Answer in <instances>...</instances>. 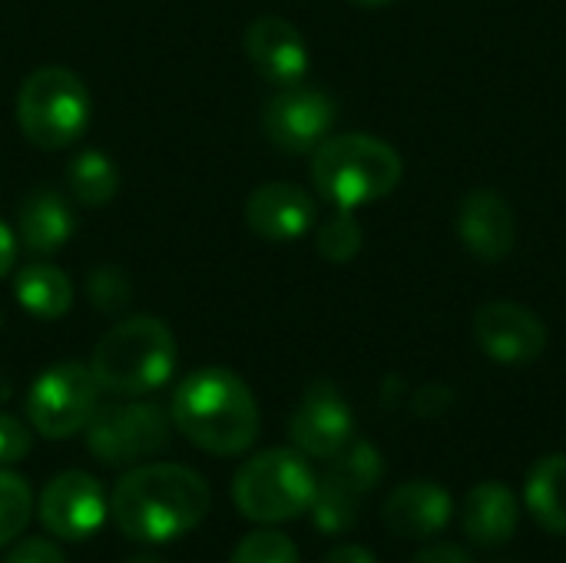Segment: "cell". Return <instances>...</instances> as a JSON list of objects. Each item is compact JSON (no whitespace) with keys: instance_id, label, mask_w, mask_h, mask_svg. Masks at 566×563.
I'll list each match as a JSON object with an SVG mask.
<instances>
[{"instance_id":"cell-1","label":"cell","mask_w":566,"mask_h":563,"mask_svg":"<svg viewBox=\"0 0 566 563\" xmlns=\"http://www.w3.org/2000/svg\"><path fill=\"white\" fill-rule=\"evenodd\" d=\"M209 501V488L196 471L182 465H143L116 481L109 518L133 544H169L206 521Z\"/></svg>"},{"instance_id":"cell-2","label":"cell","mask_w":566,"mask_h":563,"mask_svg":"<svg viewBox=\"0 0 566 563\" xmlns=\"http://www.w3.org/2000/svg\"><path fill=\"white\" fill-rule=\"evenodd\" d=\"M176 431L206 455L232 458L255 445L262 418L249 385L229 368H199L172 395Z\"/></svg>"},{"instance_id":"cell-3","label":"cell","mask_w":566,"mask_h":563,"mask_svg":"<svg viewBox=\"0 0 566 563\" xmlns=\"http://www.w3.org/2000/svg\"><path fill=\"white\" fill-rule=\"evenodd\" d=\"M176 362L179 348L169 325L153 315H133L116 322L96 342L90 372L103 392L116 398H143L172 378Z\"/></svg>"},{"instance_id":"cell-4","label":"cell","mask_w":566,"mask_h":563,"mask_svg":"<svg viewBox=\"0 0 566 563\" xmlns=\"http://www.w3.org/2000/svg\"><path fill=\"white\" fill-rule=\"evenodd\" d=\"M312 183L335 209H358L391 196L401 183V156L378 136L345 133L315 146Z\"/></svg>"},{"instance_id":"cell-5","label":"cell","mask_w":566,"mask_h":563,"mask_svg":"<svg viewBox=\"0 0 566 563\" xmlns=\"http://www.w3.org/2000/svg\"><path fill=\"white\" fill-rule=\"evenodd\" d=\"M315 488L318 478L302 451L269 448L239 468L232 481V501L245 521L269 528L302 518L312 508Z\"/></svg>"},{"instance_id":"cell-6","label":"cell","mask_w":566,"mask_h":563,"mask_svg":"<svg viewBox=\"0 0 566 563\" xmlns=\"http://www.w3.org/2000/svg\"><path fill=\"white\" fill-rule=\"evenodd\" d=\"M20 133L40 149L73 146L90 123V93L66 66L33 70L17 93Z\"/></svg>"},{"instance_id":"cell-7","label":"cell","mask_w":566,"mask_h":563,"mask_svg":"<svg viewBox=\"0 0 566 563\" xmlns=\"http://www.w3.org/2000/svg\"><path fill=\"white\" fill-rule=\"evenodd\" d=\"M99 382L90 365L60 362L50 365L27 392V418L36 435L50 441H63L80 435L93 411L99 408Z\"/></svg>"},{"instance_id":"cell-8","label":"cell","mask_w":566,"mask_h":563,"mask_svg":"<svg viewBox=\"0 0 566 563\" xmlns=\"http://www.w3.org/2000/svg\"><path fill=\"white\" fill-rule=\"evenodd\" d=\"M172 418L153 402H116L99 405L90 418L86 448L103 465H133L159 455L169 445Z\"/></svg>"},{"instance_id":"cell-9","label":"cell","mask_w":566,"mask_h":563,"mask_svg":"<svg viewBox=\"0 0 566 563\" xmlns=\"http://www.w3.org/2000/svg\"><path fill=\"white\" fill-rule=\"evenodd\" d=\"M332 123H335V100L302 83L282 86L262 113L269 143L285 153H315V146L328 139Z\"/></svg>"},{"instance_id":"cell-10","label":"cell","mask_w":566,"mask_h":563,"mask_svg":"<svg viewBox=\"0 0 566 563\" xmlns=\"http://www.w3.org/2000/svg\"><path fill=\"white\" fill-rule=\"evenodd\" d=\"M106 491L86 471H63L40 494V524L60 541L93 538L106 524Z\"/></svg>"},{"instance_id":"cell-11","label":"cell","mask_w":566,"mask_h":563,"mask_svg":"<svg viewBox=\"0 0 566 563\" xmlns=\"http://www.w3.org/2000/svg\"><path fill=\"white\" fill-rule=\"evenodd\" d=\"M289 438L305 458L332 461L352 438L355 418L348 402L332 382H315L289 418Z\"/></svg>"},{"instance_id":"cell-12","label":"cell","mask_w":566,"mask_h":563,"mask_svg":"<svg viewBox=\"0 0 566 563\" xmlns=\"http://www.w3.org/2000/svg\"><path fill=\"white\" fill-rule=\"evenodd\" d=\"M474 335L488 358L531 365L547 352V325L517 302H488L474 315Z\"/></svg>"},{"instance_id":"cell-13","label":"cell","mask_w":566,"mask_h":563,"mask_svg":"<svg viewBox=\"0 0 566 563\" xmlns=\"http://www.w3.org/2000/svg\"><path fill=\"white\" fill-rule=\"evenodd\" d=\"M245 56L255 73L272 86H298L308 76V46L295 23L282 17H259L242 37Z\"/></svg>"},{"instance_id":"cell-14","label":"cell","mask_w":566,"mask_h":563,"mask_svg":"<svg viewBox=\"0 0 566 563\" xmlns=\"http://www.w3.org/2000/svg\"><path fill=\"white\" fill-rule=\"evenodd\" d=\"M458 236L484 262H501L517 242L511 202L497 189H471L458 206Z\"/></svg>"},{"instance_id":"cell-15","label":"cell","mask_w":566,"mask_h":563,"mask_svg":"<svg viewBox=\"0 0 566 563\" xmlns=\"http://www.w3.org/2000/svg\"><path fill=\"white\" fill-rule=\"evenodd\" d=\"M245 222L265 242H295L315 226V199L295 183H265L249 196Z\"/></svg>"},{"instance_id":"cell-16","label":"cell","mask_w":566,"mask_h":563,"mask_svg":"<svg viewBox=\"0 0 566 563\" xmlns=\"http://www.w3.org/2000/svg\"><path fill=\"white\" fill-rule=\"evenodd\" d=\"M451 514H454V501H451L448 488H441L434 481H408V484L395 488L381 508L385 528L408 541L434 538L438 531H444L451 524Z\"/></svg>"},{"instance_id":"cell-17","label":"cell","mask_w":566,"mask_h":563,"mask_svg":"<svg viewBox=\"0 0 566 563\" xmlns=\"http://www.w3.org/2000/svg\"><path fill=\"white\" fill-rule=\"evenodd\" d=\"M461 524H464V534L474 548L497 551V548L511 544L517 534V524H521L517 494L501 481H481L464 498Z\"/></svg>"},{"instance_id":"cell-18","label":"cell","mask_w":566,"mask_h":563,"mask_svg":"<svg viewBox=\"0 0 566 563\" xmlns=\"http://www.w3.org/2000/svg\"><path fill=\"white\" fill-rule=\"evenodd\" d=\"M76 229L73 209L66 199L46 186L33 189L17 212V242L33 256H53L60 252Z\"/></svg>"},{"instance_id":"cell-19","label":"cell","mask_w":566,"mask_h":563,"mask_svg":"<svg viewBox=\"0 0 566 563\" xmlns=\"http://www.w3.org/2000/svg\"><path fill=\"white\" fill-rule=\"evenodd\" d=\"M13 295L23 312L40 322H56L73 305V282L63 269L50 262H30L13 279Z\"/></svg>"},{"instance_id":"cell-20","label":"cell","mask_w":566,"mask_h":563,"mask_svg":"<svg viewBox=\"0 0 566 563\" xmlns=\"http://www.w3.org/2000/svg\"><path fill=\"white\" fill-rule=\"evenodd\" d=\"M524 501L544 531L566 534V455H547L531 468Z\"/></svg>"},{"instance_id":"cell-21","label":"cell","mask_w":566,"mask_h":563,"mask_svg":"<svg viewBox=\"0 0 566 563\" xmlns=\"http://www.w3.org/2000/svg\"><path fill=\"white\" fill-rule=\"evenodd\" d=\"M381 475H385V458H381V451L371 445V441H348L332 461H328V471L322 475V478H328L332 484H338L342 491H348L352 498H365V494H371L375 488H378V481H381Z\"/></svg>"},{"instance_id":"cell-22","label":"cell","mask_w":566,"mask_h":563,"mask_svg":"<svg viewBox=\"0 0 566 563\" xmlns=\"http://www.w3.org/2000/svg\"><path fill=\"white\" fill-rule=\"evenodd\" d=\"M66 186H70V192H73L76 202H83L90 209H99V206H106L116 196V189H119V169H116V163L106 153L83 149L66 166Z\"/></svg>"},{"instance_id":"cell-23","label":"cell","mask_w":566,"mask_h":563,"mask_svg":"<svg viewBox=\"0 0 566 563\" xmlns=\"http://www.w3.org/2000/svg\"><path fill=\"white\" fill-rule=\"evenodd\" d=\"M308 514H312V521H315V528L322 534H345V531H352L358 524L361 501L352 498L348 491H342L338 484H332L328 478H318Z\"/></svg>"},{"instance_id":"cell-24","label":"cell","mask_w":566,"mask_h":563,"mask_svg":"<svg viewBox=\"0 0 566 563\" xmlns=\"http://www.w3.org/2000/svg\"><path fill=\"white\" fill-rule=\"evenodd\" d=\"M30 511H33L30 484L20 475L0 468V548L13 544L23 534Z\"/></svg>"},{"instance_id":"cell-25","label":"cell","mask_w":566,"mask_h":563,"mask_svg":"<svg viewBox=\"0 0 566 563\" xmlns=\"http://www.w3.org/2000/svg\"><path fill=\"white\" fill-rule=\"evenodd\" d=\"M315 246L328 262H352L361 249V226L352 209H335L315 232Z\"/></svg>"},{"instance_id":"cell-26","label":"cell","mask_w":566,"mask_h":563,"mask_svg":"<svg viewBox=\"0 0 566 563\" xmlns=\"http://www.w3.org/2000/svg\"><path fill=\"white\" fill-rule=\"evenodd\" d=\"M229 563H298V548L292 538L262 528L235 544Z\"/></svg>"},{"instance_id":"cell-27","label":"cell","mask_w":566,"mask_h":563,"mask_svg":"<svg viewBox=\"0 0 566 563\" xmlns=\"http://www.w3.org/2000/svg\"><path fill=\"white\" fill-rule=\"evenodd\" d=\"M126 292H129V282L119 269L113 265H99L93 275H90V302L103 312H116L126 305Z\"/></svg>"},{"instance_id":"cell-28","label":"cell","mask_w":566,"mask_h":563,"mask_svg":"<svg viewBox=\"0 0 566 563\" xmlns=\"http://www.w3.org/2000/svg\"><path fill=\"white\" fill-rule=\"evenodd\" d=\"M30 455V431L13 415L0 411V468L17 465Z\"/></svg>"},{"instance_id":"cell-29","label":"cell","mask_w":566,"mask_h":563,"mask_svg":"<svg viewBox=\"0 0 566 563\" xmlns=\"http://www.w3.org/2000/svg\"><path fill=\"white\" fill-rule=\"evenodd\" d=\"M3 563H66V557H63V551L53 541L27 538V541H20L17 548L7 551Z\"/></svg>"},{"instance_id":"cell-30","label":"cell","mask_w":566,"mask_h":563,"mask_svg":"<svg viewBox=\"0 0 566 563\" xmlns=\"http://www.w3.org/2000/svg\"><path fill=\"white\" fill-rule=\"evenodd\" d=\"M411 563H474V557H471L464 548L438 544V548H424V551H418Z\"/></svg>"},{"instance_id":"cell-31","label":"cell","mask_w":566,"mask_h":563,"mask_svg":"<svg viewBox=\"0 0 566 563\" xmlns=\"http://www.w3.org/2000/svg\"><path fill=\"white\" fill-rule=\"evenodd\" d=\"M322 563H378V561H375V554H371L368 548H361V544H345V548L328 551Z\"/></svg>"},{"instance_id":"cell-32","label":"cell","mask_w":566,"mask_h":563,"mask_svg":"<svg viewBox=\"0 0 566 563\" xmlns=\"http://www.w3.org/2000/svg\"><path fill=\"white\" fill-rule=\"evenodd\" d=\"M17 246H20V242H17V236L10 232V226L0 222V279L17 265Z\"/></svg>"},{"instance_id":"cell-33","label":"cell","mask_w":566,"mask_h":563,"mask_svg":"<svg viewBox=\"0 0 566 563\" xmlns=\"http://www.w3.org/2000/svg\"><path fill=\"white\" fill-rule=\"evenodd\" d=\"M352 3H358V7H368V10H375V7H388V3H395V0H352Z\"/></svg>"},{"instance_id":"cell-34","label":"cell","mask_w":566,"mask_h":563,"mask_svg":"<svg viewBox=\"0 0 566 563\" xmlns=\"http://www.w3.org/2000/svg\"><path fill=\"white\" fill-rule=\"evenodd\" d=\"M126 563H166V561H163V557H149V554H146V557H133V561H126Z\"/></svg>"},{"instance_id":"cell-35","label":"cell","mask_w":566,"mask_h":563,"mask_svg":"<svg viewBox=\"0 0 566 563\" xmlns=\"http://www.w3.org/2000/svg\"><path fill=\"white\" fill-rule=\"evenodd\" d=\"M0 329H3V312H0Z\"/></svg>"}]
</instances>
